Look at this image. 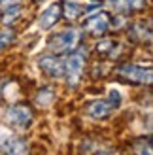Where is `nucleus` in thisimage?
I'll return each instance as SVG.
<instances>
[{
    "label": "nucleus",
    "instance_id": "f257e3e1",
    "mask_svg": "<svg viewBox=\"0 0 153 155\" xmlns=\"http://www.w3.org/2000/svg\"><path fill=\"white\" fill-rule=\"evenodd\" d=\"M116 76L125 83H153V68L136 64H123L116 70Z\"/></svg>",
    "mask_w": 153,
    "mask_h": 155
},
{
    "label": "nucleus",
    "instance_id": "f03ea898",
    "mask_svg": "<svg viewBox=\"0 0 153 155\" xmlns=\"http://www.w3.org/2000/svg\"><path fill=\"white\" fill-rule=\"evenodd\" d=\"M78 40H80L78 32L70 30V32H63L57 38H53V40L49 42V48L55 49L57 53H60V51H66V49H74V45L78 44Z\"/></svg>",
    "mask_w": 153,
    "mask_h": 155
},
{
    "label": "nucleus",
    "instance_id": "7ed1b4c3",
    "mask_svg": "<svg viewBox=\"0 0 153 155\" xmlns=\"http://www.w3.org/2000/svg\"><path fill=\"white\" fill-rule=\"evenodd\" d=\"M110 97H112L110 100H98V102H93L87 108L89 114L93 115V117H104V115H108L112 108L119 104V95L117 93H112Z\"/></svg>",
    "mask_w": 153,
    "mask_h": 155
},
{
    "label": "nucleus",
    "instance_id": "20e7f679",
    "mask_svg": "<svg viewBox=\"0 0 153 155\" xmlns=\"http://www.w3.org/2000/svg\"><path fill=\"white\" fill-rule=\"evenodd\" d=\"M30 119H32V114H30V110L25 106H15L8 112V121H11L13 125H17V127L25 129L30 123Z\"/></svg>",
    "mask_w": 153,
    "mask_h": 155
},
{
    "label": "nucleus",
    "instance_id": "39448f33",
    "mask_svg": "<svg viewBox=\"0 0 153 155\" xmlns=\"http://www.w3.org/2000/svg\"><path fill=\"white\" fill-rule=\"evenodd\" d=\"M106 27H108V15L106 13H98V15H95V17L87 19V23H83V28H85L87 32H91L93 36L104 34Z\"/></svg>",
    "mask_w": 153,
    "mask_h": 155
},
{
    "label": "nucleus",
    "instance_id": "423d86ee",
    "mask_svg": "<svg viewBox=\"0 0 153 155\" xmlns=\"http://www.w3.org/2000/svg\"><path fill=\"white\" fill-rule=\"evenodd\" d=\"M83 63H85V59H83L81 53H74L70 55L68 59V78L72 80V85H76V80H78V76L81 74V68H83Z\"/></svg>",
    "mask_w": 153,
    "mask_h": 155
},
{
    "label": "nucleus",
    "instance_id": "0eeeda50",
    "mask_svg": "<svg viewBox=\"0 0 153 155\" xmlns=\"http://www.w3.org/2000/svg\"><path fill=\"white\" fill-rule=\"evenodd\" d=\"M40 66H42V70H45L49 76H63V72H64L63 63H60L59 59H53V57L40 59Z\"/></svg>",
    "mask_w": 153,
    "mask_h": 155
},
{
    "label": "nucleus",
    "instance_id": "6e6552de",
    "mask_svg": "<svg viewBox=\"0 0 153 155\" xmlns=\"http://www.w3.org/2000/svg\"><path fill=\"white\" fill-rule=\"evenodd\" d=\"M59 17H60V8L57 4L55 6H49L47 10L42 13V17H40V27L42 28H49V27H53L57 23Z\"/></svg>",
    "mask_w": 153,
    "mask_h": 155
},
{
    "label": "nucleus",
    "instance_id": "1a4fd4ad",
    "mask_svg": "<svg viewBox=\"0 0 153 155\" xmlns=\"http://www.w3.org/2000/svg\"><path fill=\"white\" fill-rule=\"evenodd\" d=\"M68 8H66V17H70V19H74V17H78L80 15V8H78V4H66Z\"/></svg>",
    "mask_w": 153,
    "mask_h": 155
},
{
    "label": "nucleus",
    "instance_id": "9d476101",
    "mask_svg": "<svg viewBox=\"0 0 153 155\" xmlns=\"http://www.w3.org/2000/svg\"><path fill=\"white\" fill-rule=\"evenodd\" d=\"M11 40H13V32H2L0 34V51H2Z\"/></svg>",
    "mask_w": 153,
    "mask_h": 155
}]
</instances>
